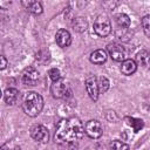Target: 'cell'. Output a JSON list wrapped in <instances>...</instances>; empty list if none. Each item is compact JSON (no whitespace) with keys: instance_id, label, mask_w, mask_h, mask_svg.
Listing matches in <instances>:
<instances>
[{"instance_id":"obj_12","label":"cell","mask_w":150,"mask_h":150,"mask_svg":"<svg viewBox=\"0 0 150 150\" xmlns=\"http://www.w3.org/2000/svg\"><path fill=\"white\" fill-rule=\"evenodd\" d=\"M19 97H20V93L16 88H7L4 93V100L8 105L15 104Z\"/></svg>"},{"instance_id":"obj_10","label":"cell","mask_w":150,"mask_h":150,"mask_svg":"<svg viewBox=\"0 0 150 150\" xmlns=\"http://www.w3.org/2000/svg\"><path fill=\"white\" fill-rule=\"evenodd\" d=\"M50 93H52L53 97H55V98H62V97L66 96V94H67V86H66V83L63 82L62 79L52 83Z\"/></svg>"},{"instance_id":"obj_5","label":"cell","mask_w":150,"mask_h":150,"mask_svg":"<svg viewBox=\"0 0 150 150\" xmlns=\"http://www.w3.org/2000/svg\"><path fill=\"white\" fill-rule=\"evenodd\" d=\"M86 90L89 95V97L93 101H97L98 94H100V87H98V80L95 75H90L86 79Z\"/></svg>"},{"instance_id":"obj_4","label":"cell","mask_w":150,"mask_h":150,"mask_svg":"<svg viewBox=\"0 0 150 150\" xmlns=\"http://www.w3.org/2000/svg\"><path fill=\"white\" fill-rule=\"evenodd\" d=\"M107 50L109 56L116 61V62H123L125 60V49L122 47V45L116 43V42H111L107 46Z\"/></svg>"},{"instance_id":"obj_19","label":"cell","mask_w":150,"mask_h":150,"mask_svg":"<svg viewBox=\"0 0 150 150\" xmlns=\"http://www.w3.org/2000/svg\"><path fill=\"white\" fill-rule=\"evenodd\" d=\"M142 27H143L144 34L150 39V14L143 16V19H142Z\"/></svg>"},{"instance_id":"obj_1","label":"cell","mask_w":150,"mask_h":150,"mask_svg":"<svg viewBox=\"0 0 150 150\" xmlns=\"http://www.w3.org/2000/svg\"><path fill=\"white\" fill-rule=\"evenodd\" d=\"M84 132V125L80 118H62L56 124L54 139L56 143H73L82 138Z\"/></svg>"},{"instance_id":"obj_13","label":"cell","mask_w":150,"mask_h":150,"mask_svg":"<svg viewBox=\"0 0 150 150\" xmlns=\"http://www.w3.org/2000/svg\"><path fill=\"white\" fill-rule=\"evenodd\" d=\"M136 62L145 69H150V53L145 49L139 50L136 54Z\"/></svg>"},{"instance_id":"obj_15","label":"cell","mask_w":150,"mask_h":150,"mask_svg":"<svg viewBox=\"0 0 150 150\" xmlns=\"http://www.w3.org/2000/svg\"><path fill=\"white\" fill-rule=\"evenodd\" d=\"M30 13L38 15V14H41L43 8H42V5L40 1H22L21 2Z\"/></svg>"},{"instance_id":"obj_23","label":"cell","mask_w":150,"mask_h":150,"mask_svg":"<svg viewBox=\"0 0 150 150\" xmlns=\"http://www.w3.org/2000/svg\"><path fill=\"white\" fill-rule=\"evenodd\" d=\"M0 62H1V63H0V69L4 70V69L7 67V60H6V57H5L4 55L0 56Z\"/></svg>"},{"instance_id":"obj_8","label":"cell","mask_w":150,"mask_h":150,"mask_svg":"<svg viewBox=\"0 0 150 150\" xmlns=\"http://www.w3.org/2000/svg\"><path fill=\"white\" fill-rule=\"evenodd\" d=\"M39 80V71L34 67H27L21 74V81L26 86H35Z\"/></svg>"},{"instance_id":"obj_16","label":"cell","mask_w":150,"mask_h":150,"mask_svg":"<svg viewBox=\"0 0 150 150\" xmlns=\"http://www.w3.org/2000/svg\"><path fill=\"white\" fill-rule=\"evenodd\" d=\"M115 19H116V23H117V26H118L120 28H122V29L129 28V26H130V18H129L127 14L120 13V14L116 15Z\"/></svg>"},{"instance_id":"obj_9","label":"cell","mask_w":150,"mask_h":150,"mask_svg":"<svg viewBox=\"0 0 150 150\" xmlns=\"http://www.w3.org/2000/svg\"><path fill=\"white\" fill-rule=\"evenodd\" d=\"M55 41L61 48H67L71 43V35L67 29H59L55 34Z\"/></svg>"},{"instance_id":"obj_20","label":"cell","mask_w":150,"mask_h":150,"mask_svg":"<svg viewBox=\"0 0 150 150\" xmlns=\"http://www.w3.org/2000/svg\"><path fill=\"white\" fill-rule=\"evenodd\" d=\"M110 149L111 150H129V145L121 141H112L110 143Z\"/></svg>"},{"instance_id":"obj_11","label":"cell","mask_w":150,"mask_h":150,"mask_svg":"<svg viewBox=\"0 0 150 150\" xmlns=\"http://www.w3.org/2000/svg\"><path fill=\"white\" fill-rule=\"evenodd\" d=\"M136 70H137V63L131 59H125L121 64V71L125 76L132 75Z\"/></svg>"},{"instance_id":"obj_24","label":"cell","mask_w":150,"mask_h":150,"mask_svg":"<svg viewBox=\"0 0 150 150\" xmlns=\"http://www.w3.org/2000/svg\"><path fill=\"white\" fill-rule=\"evenodd\" d=\"M1 150H9V149L7 148V145H6V144H4V145L1 146Z\"/></svg>"},{"instance_id":"obj_22","label":"cell","mask_w":150,"mask_h":150,"mask_svg":"<svg viewBox=\"0 0 150 150\" xmlns=\"http://www.w3.org/2000/svg\"><path fill=\"white\" fill-rule=\"evenodd\" d=\"M48 75H49V79L53 82L61 80V74H60V70L57 68H50L49 71H48Z\"/></svg>"},{"instance_id":"obj_18","label":"cell","mask_w":150,"mask_h":150,"mask_svg":"<svg viewBox=\"0 0 150 150\" xmlns=\"http://www.w3.org/2000/svg\"><path fill=\"white\" fill-rule=\"evenodd\" d=\"M73 27H74V29L76 32L82 33V32H84L87 29L88 22H87V20L84 18H75L73 20Z\"/></svg>"},{"instance_id":"obj_7","label":"cell","mask_w":150,"mask_h":150,"mask_svg":"<svg viewBox=\"0 0 150 150\" xmlns=\"http://www.w3.org/2000/svg\"><path fill=\"white\" fill-rule=\"evenodd\" d=\"M30 136H32V138L34 141L40 142V143H46V142H48V138H49L48 130L42 124L33 125L32 129H30Z\"/></svg>"},{"instance_id":"obj_3","label":"cell","mask_w":150,"mask_h":150,"mask_svg":"<svg viewBox=\"0 0 150 150\" xmlns=\"http://www.w3.org/2000/svg\"><path fill=\"white\" fill-rule=\"evenodd\" d=\"M94 32L96 33V35H98L101 38H104V36L110 34L111 23H110V20L107 15L101 14L96 18V20L94 22Z\"/></svg>"},{"instance_id":"obj_17","label":"cell","mask_w":150,"mask_h":150,"mask_svg":"<svg viewBox=\"0 0 150 150\" xmlns=\"http://www.w3.org/2000/svg\"><path fill=\"white\" fill-rule=\"evenodd\" d=\"M125 121H127V123L132 128L134 132H138V131L144 127V122H143V120H141V118L127 117V118H125Z\"/></svg>"},{"instance_id":"obj_6","label":"cell","mask_w":150,"mask_h":150,"mask_svg":"<svg viewBox=\"0 0 150 150\" xmlns=\"http://www.w3.org/2000/svg\"><path fill=\"white\" fill-rule=\"evenodd\" d=\"M84 131L86 134L90 137V138H100L103 134V128H102V124L101 122H98L97 120H90L86 123L84 125Z\"/></svg>"},{"instance_id":"obj_14","label":"cell","mask_w":150,"mask_h":150,"mask_svg":"<svg viewBox=\"0 0 150 150\" xmlns=\"http://www.w3.org/2000/svg\"><path fill=\"white\" fill-rule=\"evenodd\" d=\"M108 54L104 49H96L90 54V61L95 64H102L107 61Z\"/></svg>"},{"instance_id":"obj_21","label":"cell","mask_w":150,"mask_h":150,"mask_svg":"<svg viewBox=\"0 0 150 150\" xmlns=\"http://www.w3.org/2000/svg\"><path fill=\"white\" fill-rule=\"evenodd\" d=\"M98 87H100V93H105L109 89V80L105 76H101L98 79Z\"/></svg>"},{"instance_id":"obj_2","label":"cell","mask_w":150,"mask_h":150,"mask_svg":"<svg viewBox=\"0 0 150 150\" xmlns=\"http://www.w3.org/2000/svg\"><path fill=\"white\" fill-rule=\"evenodd\" d=\"M42 108H43L42 96L35 91H29L26 95L25 101L22 103V109H23L25 114L30 117H35L41 112Z\"/></svg>"}]
</instances>
